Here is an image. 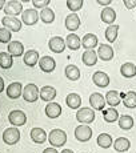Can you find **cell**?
<instances>
[{"mask_svg":"<svg viewBox=\"0 0 136 153\" xmlns=\"http://www.w3.org/2000/svg\"><path fill=\"white\" fill-rule=\"evenodd\" d=\"M40 19H41V22L46 23V24H51V23L55 20V13H54V11H52L51 8H44V10H41V12H40Z\"/></svg>","mask_w":136,"mask_h":153,"instance_id":"d590c367","label":"cell"},{"mask_svg":"<svg viewBox=\"0 0 136 153\" xmlns=\"http://www.w3.org/2000/svg\"><path fill=\"white\" fill-rule=\"evenodd\" d=\"M97 57L102 59L103 61H109L114 57V49L108 44H102L97 48Z\"/></svg>","mask_w":136,"mask_h":153,"instance_id":"7c38bea8","label":"cell"},{"mask_svg":"<svg viewBox=\"0 0 136 153\" xmlns=\"http://www.w3.org/2000/svg\"><path fill=\"white\" fill-rule=\"evenodd\" d=\"M79 27H80V17L76 13H71L66 17V28L68 31H76Z\"/></svg>","mask_w":136,"mask_h":153,"instance_id":"ffe728a7","label":"cell"},{"mask_svg":"<svg viewBox=\"0 0 136 153\" xmlns=\"http://www.w3.org/2000/svg\"><path fill=\"white\" fill-rule=\"evenodd\" d=\"M92 81L95 83V85L100 88H105L109 84V76L105 72H102V71H97V72L93 73L92 76Z\"/></svg>","mask_w":136,"mask_h":153,"instance_id":"5bb4252c","label":"cell"},{"mask_svg":"<svg viewBox=\"0 0 136 153\" xmlns=\"http://www.w3.org/2000/svg\"><path fill=\"white\" fill-rule=\"evenodd\" d=\"M120 97L123 99V104L126 105L127 108H129V109H134L136 108V92L134 91H129V92H127L126 95H120Z\"/></svg>","mask_w":136,"mask_h":153,"instance_id":"cb8c5ba5","label":"cell"},{"mask_svg":"<svg viewBox=\"0 0 136 153\" xmlns=\"http://www.w3.org/2000/svg\"><path fill=\"white\" fill-rule=\"evenodd\" d=\"M103 117H104V120L107 123H114L120 119L119 113H117V111L115 109V108H108V109H105L103 112Z\"/></svg>","mask_w":136,"mask_h":153,"instance_id":"8d00e7d4","label":"cell"},{"mask_svg":"<svg viewBox=\"0 0 136 153\" xmlns=\"http://www.w3.org/2000/svg\"><path fill=\"white\" fill-rule=\"evenodd\" d=\"M66 104L71 108V109H78V108H80L81 97L78 95V93H69V95L66 97Z\"/></svg>","mask_w":136,"mask_h":153,"instance_id":"f1b7e54d","label":"cell"},{"mask_svg":"<svg viewBox=\"0 0 136 153\" xmlns=\"http://www.w3.org/2000/svg\"><path fill=\"white\" fill-rule=\"evenodd\" d=\"M114 148L116 152H127L131 148V143L127 137H119L114 141Z\"/></svg>","mask_w":136,"mask_h":153,"instance_id":"484cf974","label":"cell"},{"mask_svg":"<svg viewBox=\"0 0 136 153\" xmlns=\"http://www.w3.org/2000/svg\"><path fill=\"white\" fill-rule=\"evenodd\" d=\"M39 19H40V13H37V11L34 10V8L25 10L24 12L22 13V22L24 23L25 25H34V24H36Z\"/></svg>","mask_w":136,"mask_h":153,"instance_id":"ba28073f","label":"cell"},{"mask_svg":"<svg viewBox=\"0 0 136 153\" xmlns=\"http://www.w3.org/2000/svg\"><path fill=\"white\" fill-rule=\"evenodd\" d=\"M5 4H7V3H5L4 0H0V10H4Z\"/></svg>","mask_w":136,"mask_h":153,"instance_id":"f6af8a7d","label":"cell"},{"mask_svg":"<svg viewBox=\"0 0 136 153\" xmlns=\"http://www.w3.org/2000/svg\"><path fill=\"white\" fill-rule=\"evenodd\" d=\"M120 73L127 79H132L136 76V65L134 63H124L120 67Z\"/></svg>","mask_w":136,"mask_h":153,"instance_id":"4316f807","label":"cell"},{"mask_svg":"<svg viewBox=\"0 0 136 153\" xmlns=\"http://www.w3.org/2000/svg\"><path fill=\"white\" fill-rule=\"evenodd\" d=\"M39 52L35 51V49H29L27 51V53L24 55V64L28 67H35L39 63Z\"/></svg>","mask_w":136,"mask_h":153,"instance_id":"7402d4cb","label":"cell"},{"mask_svg":"<svg viewBox=\"0 0 136 153\" xmlns=\"http://www.w3.org/2000/svg\"><path fill=\"white\" fill-rule=\"evenodd\" d=\"M48 47L52 52L55 53H61V52L66 49L67 44H66V40L60 36H54L51 37V40L48 42Z\"/></svg>","mask_w":136,"mask_h":153,"instance_id":"9c48e42d","label":"cell"},{"mask_svg":"<svg viewBox=\"0 0 136 153\" xmlns=\"http://www.w3.org/2000/svg\"><path fill=\"white\" fill-rule=\"evenodd\" d=\"M48 141L52 148L63 146L67 143V133L64 131H61V129H52L48 134Z\"/></svg>","mask_w":136,"mask_h":153,"instance_id":"6da1fadb","label":"cell"},{"mask_svg":"<svg viewBox=\"0 0 136 153\" xmlns=\"http://www.w3.org/2000/svg\"><path fill=\"white\" fill-rule=\"evenodd\" d=\"M60 153H73V151H71V149H63Z\"/></svg>","mask_w":136,"mask_h":153,"instance_id":"bcb514c9","label":"cell"},{"mask_svg":"<svg viewBox=\"0 0 136 153\" xmlns=\"http://www.w3.org/2000/svg\"><path fill=\"white\" fill-rule=\"evenodd\" d=\"M39 96H40V91L37 88V85L34 83L27 84L24 87V89H23V99L27 102H35Z\"/></svg>","mask_w":136,"mask_h":153,"instance_id":"7a4b0ae2","label":"cell"},{"mask_svg":"<svg viewBox=\"0 0 136 153\" xmlns=\"http://www.w3.org/2000/svg\"><path fill=\"white\" fill-rule=\"evenodd\" d=\"M99 40H97V36L93 33H87L84 35V37L81 39V45L84 47L87 51H92L93 48L97 45Z\"/></svg>","mask_w":136,"mask_h":153,"instance_id":"e0dca14e","label":"cell"},{"mask_svg":"<svg viewBox=\"0 0 136 153\" xmlns=\"http://www.w3.org/2000/svg\"><path fill=\"white\" fill-rule=\"evenodd\" d=\"M61 113V107L58 102H49L46 107V114L49 117V119H56L59 117Z\"/></svg>","mask_w":136,"mask_h":153,"instance_id":"d4e9b609","label":"cell"},{"mask_svg":"<svg viewBox=\"0 0 136 153\" xmlns=\"http://www.w3.org/2000/svg\"><path fill=\"white\" fill-rule=\"evenodd\" d=\"M32 4L36 8H47L49 4V0H32Z\"/></svg>","mask_w":136,"mask_h":153,"instance_id":"ab89813d","label":"cell"},{"mask_svg":"<svg viewBox=\"0 0 136 153\" xmlns=\"http://www.w3.org/2000/svg\"><path fill=\"white\" fill-rule=\"evenodd\" d=\"M96 141H97V145L103 149H107L112 145V137L109 136L108 133H100L99 136H97Z\"/></svg>","mask_w":136,"mask_h":153,"instance_id":"d6a6232c","label":"cell"},{"mask_svg":"<svg viewBox=\"0 0 136 153\" xmlns=\"http://www.w3.org/2000/svg\"><path fill=\"white\" fill-rule=\"evenodd\" d=\"M19 140H20V132L16 126L7 128L3 132V141H4L7 145H15Z\"/></svg>","mask_w":136,"mask_h":153,"instance_id":"277c9868","label":"cell"},{"mask_svg":"<svg viewBox=\"0 0 136 153\" xmlns=\"http://www.w3.org/2000/svg\"><path fill=\"white\" fill-rule=\"evenodd\" d=\"M29 136H31L32 141L36 143V144H43L44 141L47 140V137H48L47 133H46V131H44L43 128H32Z\"/></svg>","mask_w":136,"mask_h":153,"instance_id":"ac0fdd59","label":"cell"},{"mask_svg":"<svg viewBox=\"0 0 136 153\" xmlns=\"http://www.w3.org/2000/svg\"><path fill=\"white\" fill-rule=\"evenodd\" d=\"M1 24L4 25V28L13 31V32H19L22 29V22L12 16H4L1 19Z\"/></svg>","mask_w":136,"mask_h":153,"instance_id":"30bf717a","label":"cell"},{"mask_svg":"<svg viewBox=\"0 0 136 153\" xmlns=\"http://www.w3.org/2000/svg\"><path fill=\"white\" fill-rule=\"evenodd\" d=\"M66 44H67V47L71 49V51H76V49H79L80 48V45H81L80 37H79L76 33H69L67 36V39H66Z\"/></svg>","mask_w":136,"mask_h":153,"instance_id":"83f0119b","label":"cell"},{"mask_svg":"<svg viewBox=\"0 0 136 153\" xmlns=\"http://www.w3.org/2000/svg\"><path fill=\"white\" fill-rule=\"evenodd\" d=\"M0 43H3V44L11 43V31L10 29H7L4 27L0 28Z\"/></svg>","mask_w":136,"mask_h":153,"instance_id":"f35d334b","label":"cell"},{"mask_svg":"<svg viewBox=\"0 0 136 153\" xmlns=\"http://www.w3.org/2000/svg\"><path fill=\"white\" fill-rule=\"evenodd\" d=\"M66 76L68 80H71V81L79 80V77H80V69L76 65H73V64H69V65L66 67Z\"/></svg>","mask_w":136,"mask_h":153,"instance_id":"f546056e","label":"cell"},{"mask_svg":"<svg viewBox=\"0 0 136 153\" xmlns=\"http://www.w3.org/2000/svg\"><path fill=\"white\" fill-rule=\"evenodd\" d=\"M8 120L11 124L17 128V126H22L27 123V114L23 111H12L8 114Z\"/></svg>","mask_w":136,"mask_h":153,"instance_id":"52a82bcc","label":"cell"},{"mask_svg":"<svg viewBox=\"0 0 136 153\" xmlns=\"http://www.w3.org/2000/svg\"><path fill=\"white\" fill-rule=\"evenodd\" d=\"M39 67L43 72L49 73L56 68V63L52 57H49V56H44V57H41L39 60Z\"/></svg>","mask_w":136,"mask_h":153,"instance_id":"9a60e30c","label":"cell"},{"mask_svg":"<svg viewBox=\"0 0 136 153\" xmlns=\"http://www.w3.org/2000/svg\"><path fill=\"white\" fill-rule=\"evenodd\" d=\"M75 137L80 143H87L92 137V129L90 125H79L75 129Z\"/></svg>","mask_w":136,"mask_h":153,"instance_id":"5b68a950","label":"cell"},{"mask_svg":"<svg viewBox=\"0 0 136 153\" xmlns=\"http://www.w3.org/2000/svg\"><path fill=\"white\" fill-rule=\"evenodd\" d=\"M8 53L11 56H15V57H19L24 53V47L20 42H11L8 44Z\"/></svg>","mask_w":136,"mask_h":153,"instance_id":"603a6c76","label":"cell"},{"mask_svg":"<svg viewBox=\"0 0 136 153\" xmlns=\"http://www.w3.org/2000/svg\"><path fill=\"white\" fill-rule=\"evenodd\" d=\"M4 12H5V16H12V17H16L17 15L23 13V5L20 1H16V0H11L5 4L4 7Z\"/></svg>","mask_w":136,"mask_h":153,"instance_id":"8992f818","label":"cell"},{"mask_svg":"<svg viewBox=\"0 0 136 153\" xmlns=\"http://www.w3.org/2000/svg\"><path fill=\"white\" fill-rule=\"evenodd\" d=\"M119 126L123 131H129V129L134 126V119L129 114H123L119 119Z\"/></svg>","mask_w":136,"mask_h":153,"instance_id":"836d02e7","label":"cell"},{"mask_svg":"<svg viewBox=\"0 0 136 153\" xmlns=\"http://www.w3.org/2000/svg\"><path fill=\"white\" fill-rule=\"evenodd\" d=\"M13 64L12 56H11L8 52H0V67L3 69H10Z\"/></svg>","mask_w":136,"mask_h":153,"instance_id":"1f68e13d","label":"cell"},{"mask_svg":"<svg viewBox=\"0 0 136 153\" xmlns=\"http://www.w3.org/2000/svg\"><path fill=\"white\" fill-rule=\"evenodd\" d=\"M96 3L100 5H108V4H111V0H97Z\"/></svg>","mask_w":136,"mask_h":153,"instance_id":"7bdbcfd3","label":"cell"},{"mask_svg":"<svg viewBox=\"0 0 136 153\" xmlns=\"http://www.w3.org/2000/svg\"><path fill=\"white\" fill-rule=\"evenodd\" d=\"M43 153H59V152L56 151V148H52V146H51V148H46V149H44Z\"/></svg>","mask_w":136,"mask_h":153,"instance_id":"b9f144b4","label":"cell"},{"mask_svg":"<svg viewBox=\"0 0 136 153\" xmlns=\"http://www.w3.org/2000/svg\"><path fill=\"white\" fill-rule=\"evenodd\" d=\"M124 5L128 10H132V8L136 7V0H124Z\"/></svg>","mask_w":136,"mask_h":153,"instance_id":"60d3db41","label":"cell"},{"mask_svg":"<svg viewBox=\"0 0 136 153\" xmlns=\"http://www.w3.org/2000/svg\"><path fill=\"white\" fill-rule=\"evenodd\" d=\"M83 3H84L83 0H68L67 7H68V10H71L72 12H76V11L81 10Z\"/></svg>","mask_w":136,"mask_h":153,"instance_id":"74e56055","label":"cell"},{"mask_svg":"<svg viewBox=\"0 0 136 153\" xmlns=\"http://www.w3.org/2000/svg\"><path fill=\"white\" fill-rule=\"evenodd\" d=\"M76 120L81 124H91L95 120V111L88 107H83L76 112Z\"/></svg>","mask_w":136,"mask_h":153,"instance_id":"3957f363","label":"cell"},{"mask_svg":"<svg viewBox=\"0 0 136 153\" xmlns=\"http://www.w3.org/2000/svg\"><path fill=\"white\" fill-rule=\"evenodd\" d=\"M117 32H119V25H116V24L108 25L107 29H105V39L109 43H114L117 37Z\"/></svg>","mask_w":136,"mask_h":153,"instance_id":"e575fe53","label":"cell"},{"mask_svg":"<svg viewBox=\"0 0 136 153\" xmlns=\"http://www.w3.org/2000/svg\"><path fill=\"white\" fill-rule=\"evenodd\" d=\"M3 91H4V80L0 77V93H1Z\"/></svg>","mask_w":136,"mask_h":153,"instance_id":"ee69618b","label":"cell"},{"mask_svg":"<svg viewBox=\"0 0 136 153\" xmlns=\"http://www.w3.org/2000/svg\"><path fill=\"white\" fill-rule=\"evenodd\" d=\"M81 60L85 65L92 67V65H95L97 61V53L95 51H85L81 56Z\"/></svg>","mask_w":136,"mask_h":153,"instance_id":"4dcf8cb0","label":"cell"},{"mask_svg":"<svg viewBox=\"0 0 136 153\" xmlns=\"http://www.w3.org/2000/svg\"><path fill=\"white\" fill-rule=\"evenodd\" d=\"M5 92H7V96L10 99L16 100V99H19L20 96L23 95V87H22V84L20 83H11L7 87Z\"/></svg>","mask_w":136,"mask_h":153,"instance_id":"4fadbf2b","label":"cell"},{"mask_svg":"<svg viewBox=\"0 0 136 153\" xmlns=\"http://www.w3.org/2000/svg\"><path fill=\"white\" fill-rule=\"evenodd\" d=\"M100 17H102L103 23H105V24H108V25H112L114 24V22L116 20V12H115L114 8L105 7V8H103Z\"/></svg>","mask_w":136,"mask_h":153,"instance_id":"2e32d148","label":"cell"},{"mask_svg":"<svg viewBox=\"0 0 136 153\" xmlns=\"http://www.w3.org/2000/svg\"><path fill=\"white\" fill-rule=\"evenodd\" d=\"M56 97V89L54 87H49V85H46L40 89V99L46 102L52 101Z\"/></svg>","mask_w":136,"mask_h":153,"instance_id":"d6986e66","label":"cell"},{"mask_svg":"<svg viewBox=\"0 0 136 153\" xmlns=\"http://www.w3.org/2000/svg\"><path fill=\"white\" fill-rule=\"evenodd\" d=\"M90 104L91 107H92V109L95 111H103L105 107V97L102 95V93H92V95L90 96Z\"/></svg>","mask_w":136,"mask_h":153,"instance_id":"8fae6325","label":"cell"},{"mask_svg":"<svg viewBox=\"0 0 136 153\" xmlns=\"http://www.w3.org/2000/svg\"><path fill=\"white\" fill-rule=\"evenodd\" d=\"M120 93L117 91H108L107 95H105V102L109 105L111 108H115L120 104Z\"/></svg>","mask_w":136,"mask_h":153,"instance_id":"44dd1931","label":"cell"}]
</instances>
